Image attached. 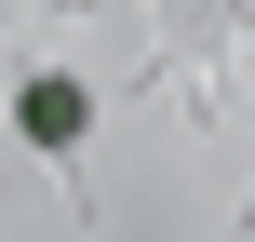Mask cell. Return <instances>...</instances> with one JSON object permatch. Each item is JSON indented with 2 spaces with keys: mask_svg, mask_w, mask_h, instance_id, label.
Returning a JSON list of instances; mask_svg holds the SVG:
<instances>
[{
  "mask_svg": "<svg viewBox=\"0 0 255 242\" xmlns=\"http://www.w3.org/2000/svg\"><path fill=\"white\" fill-rule=\"evenodd\" d=\"M13 135H27V148H81V135H94V94H81V81H54V67H40V81H27V94H13Z\"/></svg>",
  "mask_w": 255,
  "mask_h": 242,
  "instance_id": "1",
  "label": "cell"
}]
</instances>
